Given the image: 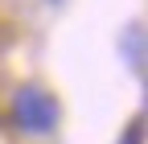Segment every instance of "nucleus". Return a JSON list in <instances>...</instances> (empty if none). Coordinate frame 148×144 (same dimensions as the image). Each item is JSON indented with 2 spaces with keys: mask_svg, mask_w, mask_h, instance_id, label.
<instances>
[{
  "mask_svg": "<svg viewBox=\"0 0 148 144\" xmlns=\"http://www.w3.org/2000/svg\"><path fill=\"white\" fill-rule=\"evenodd\" d=\"M16 115H21L25 128L45 132L49 123L58 119V103H53L49 95H41V91H21V95H16Z\"/></svg>",
  "mask_w": 148,
  "mask_h": 144,
  "instance_id": "1",
  "label": "nucleus"
},
{
  "mask_svg": "<svg viewBox=\"0 0 148 144\" xmlns=\"http://www.w3.org/2000/svg\"><path fill=\"white\" fill-rule=\"evenodd\" d=\"M127 58H132V70H140L144 53H140V29H127Z\"/></svg>",
  "mask_w": 148,
  "mask_h": 144,
  "instance_id": "2",
  "label": "nucleus"
}]
</instances>
